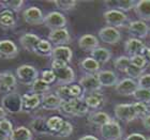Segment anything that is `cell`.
<instances>
[{
    "label": "cell",
    "instance_id": "1",
    "mask_svg": "<svg viewBox=\"0 0 150 140\" xmlns=\"http://www.w3.org/2000/svg\"><path fill=\"white\" fill-rule=\"evenodd\" d=\"M59 111H61L66 115L83 117L89 112V107L85 102L84 97H81V98H74V100L62 102Z\"/></svg>",
    "mask_w": 150,
    "mask_h": 140
},
{
    "label": "cell",
    "instance_id": "2",
    "mask_svg": "<svg viewBox=\"0 0 150 140\" xmlns=\"http://www.w3.org/2000/svg\"><path fill=\"white\" fill-rule=\"evenodd\" d=\"M1 106L8 113H19L23 111V98L22 95L17 92L4 94L1 98Z\"/></svg>",
    "mask_w": 150,
    "mask_h": 140
},
{
    "label": "cell",
    "instance_id": "3",
    "mask_svg": "<svg viewBox=\"0 0 150 140\" xmlns=\"http://www.w3.org/2000/svg\"><path fill=\"white\" fill-rule=\"evenodd\" d=\"M15 76L17 80L26 86H31L38 78H39V71L33 65L30 64H23L18 66L15 72Z\"/></svg>",
    "mask_w": 150,
    "mask_h": 140
},
{
    "label": "cell",
    "instance_id": "4",
    "mask_svg": "<svg viewBox=\"0 0 150 140\" xmlns=\"http://www.w3.org/2000/svg\"><path fill=\"white\" fill-rule=\"evenodd\" d=\"M99 132L102 138L105 140H120L122 137L121 126L117 121L110 120L108 123L99 127Z\"/></svg>",
    "mask_w": 150,
    "mask_h": 140
},
{
    "label": "cell",
    "instance_id": "5",
    "mask_svg": "<svg viewBox=\"0 0 150 140\" xmlns=\"http://www.w3.org/2000/svg\"><path fill=\"white\" fill-rule=\"evenodd\" d=\"M67 23H68V20H67L66 16L63 15L62 13L57 12V11L47 13L46 15L44 16L43 20V24L48 29H50V31L57 30V29L66 28Z\"/></svg>",
    "mask_w": 150,
    "mask_h": 140
},
{
    "label": "cell",
    "instance_id": "6",
    "mask_svg": "<svg viewBox=\"0 0 150 140\" xmlns=\"http://www.w3.org/2000/svg\"><path fill=\"white\" fill-rule=\"evenodd\" d=\"M104 20L110 27H114V28H120L125 25V23L128 22V16L127 14L118 10H107L106 12H104L103 14Z\"/></svg>",
    "mask_w": 150,
    "mask_h": 140
},
{
    "label": "cell",
    "instance_id": "7",
    "mask_svg": "<svg viewBox=\"0 0 150 140\" xmlns=\"http://www.w3.org/2000/svg\"><path fill=\"white\" fill-rule=\"evenodd\" d=\"M17 86V78L11 71H4L0 73V92L10 94L15 92Z\"/></svg>",
    "mask_w": 150,
    "mask_h": 140
},
{
    "label": "cell",
    "instance_id": "8",
    "mask_svg": "<svg viewBox=\"0 0 150 140\" xmlns=\"http://www.w3.org/2000/svg\"><path fill=\"white\" fill-rule=\"evenodd\" d=\"M114 112L116 118L125 123H130L134 121L135 119H137L132 104H118L115 106Z\"/></svg>",
    "mask_w": 150,
    "mask_h": 140
},
{
    "label": "cell",
    "instance_id": "9",
    "mask_svg": "<svg viewBox=\"0 0 150 140\" xmlns=\"http://www.w3.org/2000/svg\"><path fill=\"white\" fill-rule=\"evenodd\" d=\"M98 35H99V39L102 42L110 44V45L118 44L121 41V33H120V31L117 28L110 27V26H106V27H103L102 29H100Z\"/></svg>",
    "mask_w": 150,
    "mask_h": 140
},
{
    "label": "cell",
    "instance_id": "10",
    "mask_svg": "<svg viewBox=\"0 0 150 140\" xmlns=\"http://www.w3.org/2000/svg\"><path fill=\"white\" fill-rule=\"evenodd\" d=\"M78 84L81 86L83 89L84 93H92V92H97V91L101 90V84L98 80L97 75L92 74H86L79 79Z\"/></svg>",
    "mask_w": 150,
    "mask_h": 140
},
{
    "label": "cell",
    "instance_id": "11",
    "mask_svg": "<svg viewBox=\"0 0 150 140\" xmlns=\"http://www.w3.org/2000/svg\"><path fill=\"white\" fill-rule=\"evenodd\" d=\"M18 47L12 40H0V59H13L18 56Z\"/></svg>",
    "mask_w": 150,
    "mask_h": 140
},
{
    "label": "cell",
    "instance_id": "12",
    "mask_svg": "<svg viewBox=\"0 0 150 140\" xmlns=\"http://www.w3.org/2000/svg\"><path fill=\"white\" fill-rule=\"evenodd\" d=\"M138 89L137 81L131 78H125L122 80H119L118 84L115 86V90L119 95L123 96H130L135 93V91Z\"/></svg>",
    "mask_w": 150,
    "mask_h": 140
},
{
    "label": "cell",
    "instance_id": "13",
    "mask_svg": "<svg viewBox=\"0 0 150 140\" xmlns=\"http://www.w3.org/2000/svg\"><path fill=\"white\" fill-rule=\"evenodd\" d=\"M43 12L38 6H29L23 12V18L27 24L32 26L41 25L44 20Z\"/></svg>",
    "mask_w": 150,
    "mask_h": 140
},
{
    "label": "cell",
    "instance_id": "14",
    "mask_svg": "<svg viewBox=\"0 0 150 140\" xmlns=\"http://www.w3.org/2000/svg\"><path fill=\"white\" fill-rule=\"evenodd\" d=\"M48 41L50 44H54L56 46H66L67 44L71 42V35H70L68 29H57L50 32Z\"/></svg>",
    "mask_w": 150,
    "mask_h": 140
},
{
    "label": "cell",
    "instance_id": "15",
    "mask_svg": "<svg viewBox=\"0 0 150 140\" xmlns=\"http://www.w3.org/2000/svg\"><path fill=\"white\" fill-rule=\"evenodd\" d=\"M146 50V45L144 42H142L135 37H129L125 42V51L130 57L137 56V55H144Z\"/></svg>",
    "mask_w": 150,
    "mask_h": 140
},
{
    "label": "cell",
    "instance_id": "16",
    "mask_svg": "<svg viewBox=\"0 0 150 140\" xmlns=\"http://www.w3.org/2000/svg\"><path fill=\"white\" fill-rule=\"evenodd\" d=\"M128 30L130 32V34L133 35V37L135 39H145L147 37L149 34V27L145 22H142V20H133V22H130L128 26Z\"/></svg>",
    "mask_w": 150,
    "mask_h": 140
},
{
    "label": "cell",
    "instance_id": "17",
    "mask_svg": "<svg viewBox=\"0 0 150 140\" xmlns=\"http://www.w3.org/2000/svg\"><path fill=\"white\" fill-rule=\"evenodd\" d=\"M54 72L56 75V81L59 84V86H68L73 84V81L75 80V73L72 68H70L69 65Z\"/></svg>",
    "mask_w": 150,
    "mask_h": 140
},
{
    "label": "cell",
    "instance_id": "18",
    "mask_svg": "<svg viewBox=\"0 0 150 140\" xmlns=\"http://www.w3.org/2000/svg\"><path fill=\"white\" fill-rule=\"evenodd\" d=\"M98 80L100 82L101 87H115L118 84V76L115 72L110 71V70H103L100 71L97 74Z\"/></svg>",
    "mask_w": 150,
    "mask_h": 140
},
{
    "label": "cell",
    "instance_id": "19",
    "mask_svg": "<svg viewBox=\"0 0 150 140\" xmlns=\"http://www.w3.org/2000/svg\"><path fill=\"white\" fill-rule=\"evenodd\" d=\"M50 57L53 60H59V61H62V62L69 64L72 61L73 51L68 46H56L53 48Z\"/></svg>",
    "mask_w": 150,
    "mask_h": 140
},
{
    "label": "cell",
    "instance_id": "20",
    "mask_svg": "<svg viewBox=\"0 0 150 140\" xmlns=\"http://www.w3.org/2000/svg\"><path fill=\"white\" fill-rule=\"evenodd\" d=\"M62 101L55 93H46L42 96L41 108L44 110H59Z\"/></svg>",
    "mask_w": 150,
    "mask_h": 140
},
{
    "label": "cell",
    "instance_id": "21",
    "mask_svg": "<svg viewBox=\"0 0 150 140\" xmlns=\"http://www.w3.org/2000/svg\"><path fill=\"white\" fill-rule=\"evenodd\" d=\"M16 16L15 13L8 9H2L0 11V28L3 30H10L15 28Z\"/></svg>",
    "mask_w": 150,
    "mask_h": 140
},
{
    "label": "cell",
    "instance_id": "22",
    "mask_svg": "<svg viewBox=\"0 0 150 140\" xmlns=\"http://www.w3.org/2000/svg\"><path fill=\"white\" fill-rule=\"evenodd\" d=\"M99 39L93 34H84L78 39V47L84 51H92L99 47Z\"/></svg>",
    "mask_w": 150,
    "mask_h": 140
},
{
    "label": "cell",
    "instance_id": "23",
    "mask_svg": "<svg viewBox=\"0 0 150 140\" xmlns=\"http://www.w3.org/2000/svg\"><path fill=\"white\" fill-rule=\"evenodd\" d=\"M134 12L139 20L150 22V0H141L136 1L134 6Z\"/></svg>",
    "mask_w": 150,
    "mask_h": 140
},
{
    "label": "cell",
    "instance_id": "24",
    "mask_svg": "<svg viewBox=\"0 0 150 140\" xmlns=\"http://www.w3.org/2000/svg\"><path fill=\"white\" fill-rule=\"evenodd\" d=\"M22 98H23V110L24 111L30 112L41 106V101H42V96L41 95H38V94H33V93L24 94V95H22Z\"/></svg>",
    "mask_w": 150,
    "mask_h": 140
},
{
    "label": "cell",
    "instance_id": "25",
    "mask_svg": "<svg viewBox=\"0 0 150 140\" xmlns=\"http://www.w3.org/2000/svg\"><path fill=\"white\" fill-rule=\"evenodd\" d=\"M84 100L89 107V109H100L105 104V96L100 91L87 94L84 97Z\"/></svg>",
    "mask_w": 150,
    "mask_h": 140
},
{
    "label": "cell",
    "instance_id": "26",
    "mask_svg": "<svg viewBox=\"0 0 150 140\" xmlns=\"http://www.w3.org/2000/svg\"><path fill=\"white\" fill-rule=\"evenodd\" d=\"M41 37H39L35 33H25V34L21 35V37H19V44L22 45V47L25 50L35 53L37 44L39 43Z\"/></svg>",
    "mask_w": 150,
    "mask_h": 140
},
{
    "label": "cell",
    "instance_id": "27",
    "mask_svg": "<svg viewBox=\"0 0 150 140\" xmlns=\"http://www.w3.org/2000/svg\"><path fill=\"white\" fill-rule=\"evenodd\" d=\"M29 127H30V131H31L32 133H35V134H38V135H43V136L52 135V133H50L48 127H47L46 119L42 118V117L33 119V120L30 122Z\"/></svg>",
    "mask_w": 150,
    "mask_h": 140
},
{
    "label": "cell",
    "instance_id": "28",
    "mask_svg": "<svg viewBox=\"0 0 150 140\" xmlns=\"http://www.w3.org/2000/svg\"><path fill=\"white\" fill-rule=\"evenodd\" d=\"M79 68H81L83 71L86 73V74H92V75H97L99 72L101 71V64L98 63L93 58L91 57H87V58H84L79 62Z\"/></svg>",
    "mask_w": 150,
    "mask_h": 140
},
{
    "label": "cell",
    "instance_id": "29",
    "mask_svg": "<svg viewBox=\"0 0 150 140\" xmlns=\"http://www.w3.org/2000/svg\"><path fill=\"white\" fill-rule=\"evenodd\" d=\"M110 120H112V118L110 117V115L104 111H93L88 117V122L92 125L99 126V127L108 123Z\"/></svg>",
    "mask_w": 150,
    "mask_h": 140
},
{
    "label": "cell",
    "instance_id": "30",
    "mask_svg": "<svg viewBox=\"0 0 150 140\" xmlns=\"http://www.w3.org/2000/svg\"><path fill=\"white\" fill-rule=\"evenodd\" d=\"M91 58H93L100 64H105L112 59V51L108 48L99 46L91 51Z\"/></svg>",
    "mask_w": 150,
    "mask_h": 140
},
{
    "label": "cell",
    "instance_id": "31",
    "mask_svg": "<svg viewBox=\"0 0 150 140\" xmlns=\"http://www.w3.org/2000/svg\"><path fill=\"white\" fill-rule=\"evenodd\" d=\"M33 133L26 126H18L13 129L9 140H32Z\"/></svg>",
    "mask_w": 150,
    "mask_h": 140
},
{
    "label": "cell",
    "instance_id": "32",
    "mask_svg": "<svg viewBox=\"0 0 150 140\" xmlns=\"http://www.w3.org/2000/svg\"><path fill=\"white\" fill-rule=\"evenodd\" d=\"M52 51H53V46L48 40H44V39H41L39 41V43L37 44V47H35V53L38 56H42V57H46L50 56L52 55Z\"/></svg>",
    "mask_w": 150,
    "mask_h": 140
},
{
    "label": "cell",
    "instance_id": "33",
    "mask_svg": "<svg viewBox=\"0 0 150 140\" xmlns=\"http://www.w3.org/2000/svg\"><path fill=\"white\" fill-rule=\"evenodd\" d=\"M50 84L44 82L41 78H38L37 80L30 86V92L33 94L41 95V96H43L44 94H46L50 91Z\"/></svg>",
    "mask_w": 150,
    "mask_h": 140
},
{
    "label": "cell",
    "instance_id": "34",
    "mask_svg": "<svg viewBox=\"0 0 150 140\" xmlns=\"http://www.w3.org/2000/svg\"><path fill=\"white\" fill-rule=\"evenodd\" d=\"M136 1L133 0H119V1H112V2H107V4H112L114 10H118L121 12H128L134 9Z\"/></svg>",
    "mask_w": 150,
    "mask_h": 140
},
{
    "label": "cell",
    "instance_id": "35",
    "mask_svg": "<svg viewBox=\"0 0 150 140\" xmlns=\"http://www.w3.org/2000/svg\"><path fill=\"white\" fill-rule=\"evenodd\" d=\"M63 122H64V120L62 118L58 117V115H53V117H50L48 119H46L47 127L52 133V135H55L57 132L59 131L61 126H62Z\"/></svg>",
    "mask_w": 150,
    "mask_h": 140
},
{
    "label": "cell",
    "instance_id": "36",
    "mask_svg": "<svg viewBox=\"0 0 150 140\" xmlns=\"http://www.w3.org/2000/svg\"><path fill=\"white\" fill-rule=\"evenodd\" d=\"M25 1L23 0H6V1H0V6H3V9H8L14 13H18L24 8Z\"/></svg>",
    "mask_w": 150,
    "mask_h": 140
},
{
    "label": "cell",
    "instance_id": "37",
    "mask_svg": "<svg viewBox=\"0 0 150 140\" xmlns=\"http://www.w3.org/2000/svg\"><path fill=\"white\" fill-rule=\"evenodd\" d=\"M131 65V60L129 56H119L114 60V66L119 72L125 73L127 69Z\"/></svg>",
    "mask_w": 150,
    "mask_h": 140
},
{
    "label": "cell",
    "instance_id": "38",
    "mask_svg": "<svg viewBox=\"0 0 150 140\" xmlns=\"http://www.w3.org/2000/svg\"><path fill=\"white\" fill-rule=\"evenodd\" d=\"M55 94L59 97L62 102H67V101L73 100L72 95H71V91H70V84L68 86H58L56 88Z\"/></svg>",
    "mask_w": 150,
    "mask_h": 140
},
{
    "label": "cell",
    "instance_id": "39",
    "mask_svg": "<svg viewBox=\"0 0 150 140\" xmlns=\"http://www.w3.org/2000/svg\"><path fill=\"white\" fill-rule=\"evenodd\" d=\"M133 106V109L135 111V115H136V118H145L146 115H149V107L147 106V104L144 103H139V102H136V103L132 104Z\"/></svg>",
    "mask_w": 150,
    "mask_h": 140
},
{
    "label": "cell",
    "instance_id": "40",
    "mask_svg": "<svg viewBox=\"0 0 150 140\" xmlns=\"http://www.w3.org/2000/svg\"><path fill=\"white\" fill-rule=\"evenodd\" d=\"M133 97L139 103L150 104V90L138 88L137 90L135 91V93L133 94Z\"/></svg>",
    "mask_w": 150,
    "mask_h": 140
},
{
    "label": "cell",
    "instance_id": "41",
    "mask_svg": "<svg viewBox=\"0 0 150 140\" xmlns=\"http://www.w3.org/2000/svg\"><path fill=\"white\" fill-rule=\"evenodd\" d=\"M53 3L63 12H69V11L74 9L76 4H77V2L74 1V0H56Z\"/></svg>",
    "mask_w": 150,
    "mask_h": 140
},
{
    "label": "cell",
    "instance_id": "42",
    "mask_svg": "<svg viewBox=\"0 0 150 140\" xmlns=\"http://www.w3.org/2000/svg\"><path fill=\"white\" fill-rule=\"evenodd\" d=\"M72 133H73V125L71 124L70 122L64 121L62 126H61V128L55 134V136L61 137V138H67V137H69V136H71Z\"/></svg>",
    "mask_w": 150,
    "mask_h": 140
},
{
    "label": "cell",
    "instance_id": "43",
    "mask_svg": "<svg viewBox=\"0 0 150 140\" xmlns=\"http://www.w3.org/2000/svg\"><path fill=\"white\" fill-rule=\"evenodd\" d=\"M130 60H131L132 65L136 66L138 69H145V66L147 65L148 63V60L145 57V55H137V56L130 57Z\"/></svg>",
    "mask_w": 150,
    "mask_h": 140
},
{
    "label": "cell",
    "instance_id": "44",
    "mask_svg": "<svg viewBox=\"0 0 150 140\" xmlns=\"http://www.w3.org/2000/svg\"><path fill=\"white\" fill-rule=\"evenodd\" d=\"M144 71L145 69H138V68H136V66L134 65H130L127 69V71H125V74L128 75L129 78H131V79H138V78L141 77L142 75L144 74Z\"/></svg>",
    "mask_w": 150,
    "mask_h": 140
},
{
    "label": "cell",
    "instance_id": "45",
    "mask_svg": "<svg viewBox=\"0 0 150 140\" xmlns=\"http://www.w3.org/2000/svg\"><path fill=\"white\" fill-rule=\"evenodd\" d=\"M41 79L46 82L47 84H52L53 82L56 81V75L53 70H45L41 73Z\"/></svg>",
    "mask_w": 150,
    "mask_h": 140
},
{
    "label": "cell",
    "instance_id": "46",
    "mask_svg": "<svg viewBox=\"0 0 150 140\" xmlns=\"http://www.w3.org/2000/svg\"><path fill=\"white\" fill-rule=\"evenodd\" d=\"M13 129H14V127H13L12 122L10 121V120H8V119H3V120L0 121V131L3 132L4 134L10 136V135L12 134Z\"/></svg>",
    "mask_w": 150,
    "mask_h": 140
},
{
    "label": "cell",
    "instance_id": "47",
    "mask_svg": "<svg viewBox=\"0 0 150 140\" xmlns=\"http://www.w3.org/2000/svg\"><path fill=\"white\" fill-rule=\"evenodd\" d=\"M137 86L141 89L150 90V74H143L137 79Z\"/></svg>",
    "mask_w": 150,
    "mask_h": 140
},
{
    "label": "cell",
    "instance_id": "48",
    "mask_svg": "<svg viewBox=\"0 0 150 140\" xmlns=\"http://www.w3.org/2000/svg\"><path fill=\"white\" fill-rule=\"evenodd\" d=\"M67 65H69V64H67L66 62H62V61H59V60H53L52 61V70L53 71L62 69V68H64Z\"/></svg>",
    "mask_w": 150,
    "mask_h": 140
},
{
    "label": "cell",
    "instance_id": "49",
    "mask_svg": "<svg viewBox=\"0 0 150 140\" xmlns=\"http://www.w3.org/2000/svg\"><path fill=\"white\" fill-rule=\"evenodd\" d=\"M125 140H147L144 135L138 134V133H133V134H130L128 137L125 138Z\"/></svg>",
    "mask_w": 150,
    "mask_h": 140
},
{
    "label": "cell",
    "instance_id": "50",
    "mask_svg": "<svg viewBox=\"0 0 150 140\" xmlns=\"http://www.w3.org/2000/svg\"><path fill=\"white\" fill-rule=\"evenodd\" d=\"M142 123H143V126H144L146 129L150 131V113L148 115H146L145 118L142 119Z\"/></svg>",
    "mask_w": 150,
    "mask_h": 140
},
{
    "label": "cell",
    "instance_id": "51",
    "mask_svg": "<svg viewBox=\"0 0 150 140\" xmlns=\"http://www.w3.org/2000/svg\"><path fill=\"white\" fill-rule=\"evenodd\" d=\"M78 140H99L96 136H92V135H85L83 137H81Z\"/></svg>",
    "mask_w": 150,
    "mask_h": 140
},
{
    "label": "cell",
    "instance_id": "52",
    "mask_svg": "<svg viewBox=\"0 0 150 140\" xmlns=\"http://www.w3.org/2000/svg\"><path fill=\"white\" fill-rule=\"evenodd\" d=\"M6 115H8V112L2 108V106H0V121L3 120V119H6Z\"/></svg>",
    "mask_w": 150,
    "mask_h": 140
},
{
    "label": "cell",
    "instance_id": "53",
    "mask_svg": "<svg viewBox=\"0 0 150 140\" xmlns=\"http://www.w3.org/2000/svg\"><path fill=\"white\" fill-rule=\"evenodd\" d=\"M9 139H10V136H8L3 132L0 131V140H9Z\"/></svg>",
    "mask_w": 150,
    "mask_h": 140
},
{
    "label": "cell",
    "instance_id": "54",
    "mask_svg": "<svg viewBox=\"0 0 150 140\" xmlns=\"http://www.w3.org/2000/svg\"><path fill=\"white\" fill-rule=\"evenodd\" d=\"M145 57L147 58V60L150 62V47L146 48V50H145Z\"/></svg>",
    "mask_w": 150,
    "mask_h": 140
},
{
    "label": "cell",
    "instance_id": "55",
    "mask_svg": "<svg viewBox=\"0 0 150 140\" xmlns=\"http://www.w3.org/2000/svg\"><path fill=\"white\" fill-rule=\"evenodd\" d=\"M147 140H150V138H149V139H147Z\"/></svg>",
    "mask_w": 150,
    "mask_h": 140
},
{
    "label": "cell",
    "instance_id": "56",
    "mask_svg": "<svg viewBox=\"0 0 150 140\" xmlns=\"http://www.w3.org/2000/svg\"><path fill=\"white\" fill-rule=\"evenodd\" d=\"M149 35H150V32H149Z\"/></svg>",
    "mask_w": 150,
    "mask_h": 140
}]
</instances>
